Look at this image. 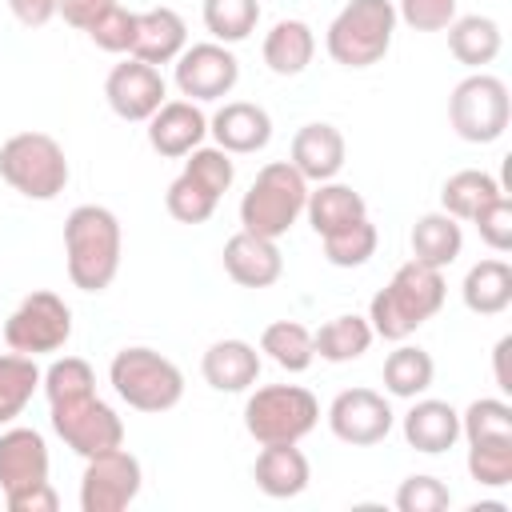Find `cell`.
Wrapping results in <instances>:
<instances>
[{
    "label": "cell",
    "instance_id": "obj_1",
    "mask_svg": "<svg viewBox=\"0 0 512 512\" xmlns=\"http://www.w3.org/2000/svg\"><path fill=\"white\" fill-rule=\"evenodd\" d=\"M124 232L112 208L76 204L64 220V264L68 280L80 292H104L120 272Z\"/></svg>",
    "mask_w": 512,
    "mask_h": 512
},
{
    "label": "cell",
    "instance_id": "obj_2",
    "mask_svg": "<svg viewBox=\"0 0 512 512\" xmlns=\"http://www.w3.org/2000/svg\"><path fill=\"white\" fill-rule=\"evenodd\" d=\"M448 284L440 268H428L420 260H408L392 272V280L372 296L368 304V324L380 340H408L420 324H428L444 308Z\"/></svg>",
    "mask_w": 512,
    "mask_h": 512
},
{
    "label": "cell",
    "instance_id": "obj_3",
    "mask_svg": "<svg viewBox=\"0 0 512 512\" xmlns=\"http://www.w3.org/2000/svg\"><path fill=\"white\" fill-rule=\"evenodd\" d=\"M396 24L400 20L392 0H348L332 16L324 32V48L340 68H372L388 56Z\"/></svg>",
    "mask_w": 512,
    "mask_h": 512
},
{
    "label": "cell",
    "instance_id": "obj_4",
    "mask_svg": "<svg viewBox=\"0 0 512 512\" xmlns=\"http://www.w3.org/2000/svg\"><path fill=\"white\" fill-rule=\"evenodd\" d=\"M108 384L112 392L136 408V412H168L180 404L184 396V372L156 348H144V344H132V348H120L108 364Z\"/></svg>",
    "mask_w": 512,
    "mask_h": 512
},
{
    "label": "cell",
    "instance_id": "obj_5",
    "mask_svg": "<svg viewBox=\"0 0 512 512\" xmlns=\"http://www.w3.org/2000/svg\"><path fill=\"white\" fill-rule=\"evenodd\" d=\"M304 200H308V180L288 160H268L240 196V224L256 236L280 240L304 216Z\"/></svg>",
    "mask_w": 512,
    "mask_h": 512
},
{
    "label": "cell",
    "instance_id": "obj_6",
    "mask_svg": "<svg viewBox=\"0 0 512 512\" xmlns=\"http://www.w3.org/2000/svg\"><path fill=\"white\" fill-rule=\"evenodd\" d=\"M68 176V156L48 132H16L0 144V180L28 200H56Z\"/></svg>",
    "mask_w": 512,
    "mask_h": 512
},
{
    "label": "cell",
    "instance_id": "obj_7",
    "mask_svg": "<svg viewBox=\"0 0 512 512\" xmlns=\"http://www.w3.org/2000/svg\"><path fill=\"white\" fill-rule=\"evenodd\" d=\"M320 424V400L300 384H264L244 400V432L256 444H300Z\"/></svg>",
    "mask_w": 512,
    "mask_h": 512
},
{
    "label": "cell",
    "instance_id": "obj_8",
    "mask_svg": "<svg viewBox=\"0 0 512 512\" xmlns=\"http://www.w3.org/2000/svg\"><path fill=\"white\" fill-rule=\"evenodd\" d=\"M512 120V96L508 84L492 72H468L452 96H448V124L468 144H492L508 132Z\"/></svg>",
    "mask_w": 512,
    "mask_h": 512
},
{
    "label": "cell",
    "instance_id": "obj_9",
    "mask_svg": "<svg viewBox=\"0 0 512 512\" xmlns=\"http://www.w3.org/2000/svg\"><path fill=\"white\" fill-rule=\"evenodd\" d=\"M68 336H72V308L64 304V296L48 288L28 292L4 320V344L24 356H52L68 344Z\"/></svg>",
    "mask_w": 512,
    "mask_h": 512
},
{
    "label": "cell",
    "instance_id": "obj_10",
    "mask_svg": "<svg viewBox=\"0 0 512 512\" xmlns=\"http://www.w3.org/2000/svg\"><path fill=\"white\" fill-rule=\"evenodd\" d=\"M48 416H52V432L64 440V448H72L84 460L124 444L120 412L108 400H100L96 392L84 400H72V404H52Z\"/></svg>",
    "mask_w": 512,
    "mask_h": 512
},
{
    "label": "cell",
    "instance_id": "obj_11",
    "mask_svg": "<svg viewBox=\"0 0 512 512\" xmlns=\"http://www.w3.org/2000/svg\"><path fill=\"white\" fill-rule=\"evenodd\" d=\"M140 484L144 468L124 444L88 456L80 476V512H124L140 496Z\"/></svg>",
    "mask_w": 512,
    "mask_h": 512
},
{
    "label": "cell",
    "instance_id": "obj_12",
    "mask_svg": "<svg viewBox=\"0 0 512 512\" xmlns=\"http://www.w3.org/2000/svg\"><path fill=\"white\" fill-rule=\"evenodd\" d=\"M172 80H176L184 100H196V104L224 100L240 80V60L228 44L200 40V44H188L172 60Z\"/></svg>",
    "mask_w": 512,
    "mask_h": 512
},
{
    "label": "cell",
    "instance_id": "obj_13",
    "mask_svg": "<svg viewBox=\"0 0 512 512\" xmlns=\"http://www.w3.org/2000/svg\"><path fill=\"white\" fill-rule=\"evenodd\" d=\"M396 424V412L388 404L384 392L376 388H344L332 396L328 404V428L340 444H352V448H372L380 444Z\"/></svg>",
    "mask_w": 512,
    "mask_h": 512
},
{
    "label": "cell",
    "instance_id": "obj_14",
    "mask_svg": "<svg viewBox=\"0 0 512 512\" xmlns=\"http://www.w3.org/2000/svg\"><path fill=\"white\" fill-rule=\"evenodd\" d=\"M104 100H108V108H112L120 120H128V124H148V116L168 100V84H164L160 68H152V64L128 56V60H120V64L108 72V80H104Z\"/></svg>",
    "mask_w": 512,
    "mask_h": 512
},
{
    "label": "cell",
    "instance_id": "obj_15",
    "mask_svg": "<svg viewBox=\"0 0 512 512\" xmlns=\"http://www.w3.org/2000/svg\"><path fill=\"white\" fill-rule=\"evenodd\" d=\"M208 140V116L196 100H164L148 116V144L164 160H184L192 148Z\"/></svg>",
    "mask_w": 512,
    "mask_h": 512
},
{
    "label": "cell",
    "instance_id": "obj_16",
    "mask_svg": "<svg viewBox=\"0 0 512 512\" xmlns=\"http://www.w3.org/2000/svg\"><path fill=\"white\" fill-rule=\"evenodd\" d=\"M208 136L228 156H248V152L268 148V140H272V116H268V108H260L252 100H224L208 116Z\"/></svg>",
    "mask_w": 512,
    "mask_h": 512
},
{
    "label": "cell",
    "instance_id": "obj_17",
    "mask_svg": "<svg viewBox=\"0 0 512 512\" xmlns=\"http://www.w3.org/2000/svg\"><path fill=\"white\" fill-rule=\"evenodd\" d=\"M220 260H224L228 280H236L240 288H272L284 276V256H280L276 240L256 236L248 228H240L224 240Z\"/></svg>",
    "mask_w": 512,
    "mask_h": 512
},
{
    "label": "cell",
    "instance_id": "obj_18",
    "mask_svg": "<svg viewBox=\"0 0 512 512\" xmlns=\"http://www.w3.org/2000/svg\"><path fill=\"white\" fill-rule=\"evenodd\" d=\"M348 160V144H344V132L336 124H304L296 128L292 136V148H288V164L308 180V184H324V180H336L340 168Z\"/></svg>",
    "mask_w": 512,
    "mask_h": 512
},
{
    "label": "cell",
    "instance_id": "obj_19",
    "mask_svg": "<svg viewBox=\"0 0 512 512\" xmlns=\"http://www.w3.org/2000/svg\"><path fill=\"white\" fill-rule=\"evenodd\" d=\"M260 368H264V360H260L256 344H248L240 336H224V340L208 344L200 356V376L216 392H248L260 380Z\"/></svg>",
    "mask_w": 512,
    "mask_h": 512
},
{
    "label": "cell",
    "instance_id": "obj_20",
    "mask_svg": "<svg viewBox=\"0 0 512 512\" xmlns=\"http://www.w3.org/2000/svg\"><path fill=\"white\" fill-rule=\"evenodd\" d=\"M400 432H404L408 448H416L424 456H440V452L456 448V440H460V412L448 400L416 396L412 408L400 416Z\"/></svg>",
    "mask_w": 512,
    "mask_h": 512
},
{
    "label": "cell",
    "instance_id": "obj_21",
    "mask_svg": "<svg viewBox=\"0 0 512 512\" xmlns=\"http://www.w3.org/2000/svg\"><path fill=\"white\" fill-rule=\"evenodd\" d=\"M52 456H48V440L36 428L24 424H8L0 432V488H24V484H40L48 480Z\"/></svg>",
    "mask_w": 512,
    "mask_h": 512
},
{
    "label": "cell",
    "instance_id": "obj_22",
    "mask_svg": "<svg viewBox=\"0 0 512 512\" xmlns=\"http://www.w3.org/2000/svg\"><path fill=\"white\" fill-rule=\"evenodd\" d=\"M188 48V24L176 8H148V12H136V36H132V52L136 60L160 68V64H172L180 52Z\"/></svg>",
    "mask_w": 512,
    "mask_h": 512
},
{
    "label": "cell",
    "instance_id": "obj_23",
    "mask_svg": "<svg viewBox=\"0 0 512 512\" xmlns=\"http://www.w3.org/2000/svg\"><path fill=\"white\" fill-rule=\"evenodd\" d=\"M252 480L272 500H292L308 488L312 464L296 444H260V456L252 464Z\"/></svg>",
    "mask_w": 512,
    "mask_h": 512
},
{
    "label": "cell",
    "instance_id": "obj_24",
    "mask_svg": "<svg viewBox=\"0 0 512 512\" xmlns=\"http://www.w3.org/2000/svg\"><path fill=\"white\" fill-rule=\"evenodd\" d=\"M260 56H264L268 72H276V76H300L312 64V56H316V32H312V24L308 20H296V16L276 20L264 32Z\"/></svg>",
    "mask_w": 512,
    "mask_h": 512
},
{
    "label": "cell",
    "instance_id": "obj_25",
    "mask_svg": "<svg viewBox=\"0 0 512 512\" xmlns=\"http://www.w3.org/2000/svg\"><path fill=\"white\" fill-rule=\"evenodd\" d=\"M408 244H412V260L444 272L464 252V228L448 212H424V216H416V224L408 232Z\"/></svg>",
    "mask_w": 512,
    "mask_h": 512
},
{
    "label": "cell",
    "instance_id": "obj_26",
    "mask_svg": "<svg viewBox=\"0 0 512 512\" xmlns=\"http://www.w3.org/2000/svg\"><path fill=\"white\" fill-rule=\"evenodd\" d=\"M460 300H464V308L476 312V316H500V312L512 304V264L500 260V256L476 260V264L464 272Z\"/></svg>",
    "mask_w": 512,
    "mask_h": 512
},
{
    "label": "cell",
    "instance_id": "obj_27",
    "mask_svg": "<svg viewBox=\"0 0 512 512\" xmlns=\"http://www.w3.org/2000/svg\"><path fill=\"white\" fill-rule=\"evenodd\" d=\"M304 216L312 224L316 236H328L360 216H368V204L364 196L352 188V184H340V180H324L316 188H308V200H304Z\"/></svg>",
    "mask_w": 512,
    "mask_h": 512
},
{
    "label": "cell",
    "instance_id": "obj_28",
    "mask_svg": "<svg viewBox=\"0 0 512 512\" xmlns=\"http://www.w3.org/2000/svg\"><path fill=\"white\" fill-rule=\"evenodd\" d=\"M500 48H504V32H500V24L492 16L468 12V16H456L448 24V52L464 68H472V72H480L484 64H492L500 56Z\"/></svg>",
    "mask_w": 512,
    "mask_h": 512
},
{
    "label": "cell",
    "instance_id": "obj_29",
    "mask_svg": "<svg viewBox=\"0 0 512 512\" xmlns=\"http://www.w3.org/2000/svg\"><path fill=\"white\" fill-rule=\"evenodd\" d=\"M384 392L396 396V400H416L432 388L436 380V360L432 352H424L420 344H396L388 356H384Z\"/></svg>",
    "mask_w": 512,
    "mask_h": 512
},
{
    "label": "cell",
    "instance_id": "obj_30",
    "mask_svg": "<svg viewBox=\"0 0 512 512\" xmlns=\"http://www.w3.org/2000/svg\"><path fill=\"white\" fill-rule=\"evenodd\" d=\"M376 332L368 324V316H356V312H344V316H332L328 324H320L312 332V348L320 360L328 364H348V360H360L368 348H372Z\"/></svg>",
    "mask_w": 512,
    "mask_h": 512
},
{
    "label": "cell",
    "instance_id": "obj_31",
    "mask_svg": "<svg viewBox=\"0 0 512 512\" xmlns=\"http://www.w3.org/2000/svg\"><path fill=\"white\" fill-rule=\"evenodd\" d=\"M504 188H500V180L492 176V172H484V168H460V172H452L448 180H444V188H440V212H448V216H456L460 224H468L492 196H500Z\"/></svg>",
    "mask_w": 512,
    "mask_h": 512
},
{
    "label": "cell",
    "instance_id": "obj_32",
    "mask_svg": "<svg viewBox=\"0 0 512 512\" xmlns=\"http://www.w3.org/2000/svg\"><path fill=\"white\" fill-rule=\"evenodd\" d=\"M40 388V368L36 356L24 352H0V428H8L16 416H24L28 400Z\"/></svg>",
    "mask_w": 512,
    "mask_h": 512
},
{
    "label": "cell",
    "instance_id": "obj_33",
    "mask_svg": "<svg viewBox=\"0 0 512 512\" xmlns=\"http://www.w3.org/2000/svg\"><path fill=\"white\" fill-rule=\"evenodd\" d=\"M260 352L284 368V372H308L312 360H316V348H312V332L300 324V320H272L264 332H260Z\"/></svg>",
    "mask_w": 512,
    "mask_h": 512
},
{
    "label": "cell",
    "instance_id": "obj_34",
    "mask_svg": "<svg viewBox=\"0 0 512 512\" xmlns=\"http://www.w3.org/2000/svg\"><path fill=\"white\" fill-rule=\"evenodd\" d=\"M40 388H44L48 408L52 404H72V400H84V396L96 392V372L84 356H56L40 372Z\"/></svg>",
    "mask_w": 512,
    "mask_h": 512
},
{
    "label": "cell",
    "instance_id": "obj_35",
    "mask_svg": "<svg viewBox=\"0 0 512 512\" xmlns=\"http://www.w3.org/2000/svg\"><path fill=\"white\" fill-rule=\"evenodd\" d=\"M204 28L212 32L216 44H240L256 32L260 24V0H204L200 8Z\"/></svg>",
    "mask_w": 512,
    "mask_h": 512
},
{
    "label": "cell",
    "instance_id": "obj_36",
    "mask_svg": "<svg viewBox=\"0 0 512 512\" xmlns=\"http://www.w3.org/2000/svg\"><path fill=\"white\" fill-rule=\"evenodd\" d=\"M320 244H324V260L332 268H360V264H368L376 256L380 236H376V224L368 216H360V220L320 236Z\"/></svg>",
    "mask_w": 512,
    "mask_h": 512
},
{
    "label": "cell",
    "instance_id": "obj_37",
    "mask_svg": "<svg viewBox=\"0 0 512 512\" xmlns=\"http://www.w3.org/2000/svg\"><path fill=\"white\" fill-rule=\"evenodd\" d=\"M468 476L480 488H504V484H512V436L468 440Z\"/></svg>",
    "mask_w": 512,
    "mask_h": 512
},
{
    "label": "cell",
    "instance_id": "obj_38",
    "mask_svg": "<svg viewBox=\"0 0 512 512\" xmlns=\"http://www.w3.org/2000/svg\"><path fill=\"white\" fill-rule=\"evenodd\" d=\"M216 204H220V196L208 192V188H204L200 180H192L188 172H180V176L168 184V192H164V208H168V216L180 220V224H204V220H212Z\"/></svg>",
    "mask_w": 512,
    "mask_h": 512
},
{
    "label": "cell",
    "instance_id": "obj_39",
    "mask_svg": "<svg viewBox=\"0 0 512 512\" xmlns=\"http://www.w3.org/2000/svg\"><path fill=\"white\" fill-rule=\"evenodd\" d=\"M460 436L484 440V436H512V404L504 396H480L460 412Z\"/></svg>",
    "mask_w": 512,
    "mask_h": 512
},
{
    "label": "cell",
    "instance_id": "obj_40",
    "mask_svg": "<svg viewBox=\"0 0 512 512\" xmlns=\"http://www.w3.org/2000/svg\"><path fill=\"white\" fill-rule=\"evenodd\" d=\"M184 172H188L192 180H200L208 192H216V196H224V192L232 188V180H236V164H232V156H228L224 148H216V144H200V148H192V152L184 156Z\"/></svg>",
    "mask_w": 512,
    "mask_h": 512
},
{
    "label": "cell",
    "instance_id": "obj_41",
    "mask_svg": "<svg viewBox=\"0 0 512 512\" xmlns=\"http://www.w3.org/2000/svg\"><path fill=\"white\" fill-rule=\"evenodd\" d=\"M84 32H88V40H92L100 52H112V56L132 52L136 12H128V8H120V4H112V8H104V12H100Z\"/></svg>",
    "mask_w": 512,
    "mask_h": 512
},
{
    "label": "cell",
    "instance_id": "obj_42",
    "mask_svg": "<svg viewBox=\"0 0 512 512\" xmlns=\"http://www.w3.org/2000/svg\"><path fill=\"white\" fill-rule=\"evenodd\" d=\"M448 504H452L448 484L428 476V472H416V476L400 480V488H396V508L400 512H444Z\"/></svg>",
    "mask_w": 512,
    "mask_h": 512
},
{
    "label": "cell",
    "instance_id": "obj_43",
    "mask_svg": "<svg viewBox=\"0 0 512 512\" xmlns=\"http://www.w3.org/2000/svg\"><path fill=\"white\" fill-rule=\"evenodd\" d=\"M468 224H476L480 240H484L492 252H508V248H512V200H508V192L492 196Z\"/></svg>",
    "mask_w": 512,
    "mask_h": 512
},
{
    "label": "cell",
    "instance_id": "obj_44",
    "mask_svg": "<svg viewBox=\"0 0 512 512\" xmlns=\"http://www.w3.org/2000/svg\"><path fill=\"white\" fill-rule=\"evenodd\" d=\"M396 20H404L412 32H444L460 12L456 0H392Z\"/></svg>",
    "mask_w": 512,
    "mask_h": 512
},
{
    "label": "cell",
    "instance_id": "obj_45",
    "mask_svg": "<svg viewBox=\"0 0 512 512\" xmlns=\"http://www.w3.org/2000/svg\"><path fill=\"white\" fill-rule=\"evenodd\" d=\"M4 504L12 512H56L60 508V496H56L52 480H40V484H24V488L4 492Z\"/></svg>",
    "mask_w": 512,
    "mask_h": 512
},
{
    "label": "cell",
    "instance_id": "obj_46",
    "mask_svg": "<svg viewBox=\"0 0 512 512\" xmlns=\"http://www.w3.org/2000/svg\"><path fill=\"white\" fill-rule=\"evenodd\" d=\"M116 0H60L56 4V16H64V24H72V28H88L104 8H112Z\"/></svg>",
    "mask_w": 512,
    "mask_h": 512
},
{
    "label": "cell",
    "instance_id": "obj_47",
    "mask_svg": "<svg viewBox=\"0 0 512 512\" xmlns=\"http://www.w3.org/2000/svg\"><path fill=\"white\" fill-rule=\"evenodd\" d=\"M56 4H60V0H8L12 16H16L24 28H44V24L56 16Z\"/></svg>",
    "mask_w": 512,
    "mask_h": 512
},
{
    "label": "cell",
    "instance_id": "obj_48",
    "mask_svg": "<svg viewBox=\"0 0 512 512\" xmlns=\"http://www.w3.org/2000/svg\"><path fill=\"white\" fill-rule=\"evenodd\" d=\"M508 352H512V336H500L492 348V364H496V388L508 396L512 392V376H508Z\"/></svg>",
    "mask_w": 512,
    "mask_h": 512
}]
</instances>
